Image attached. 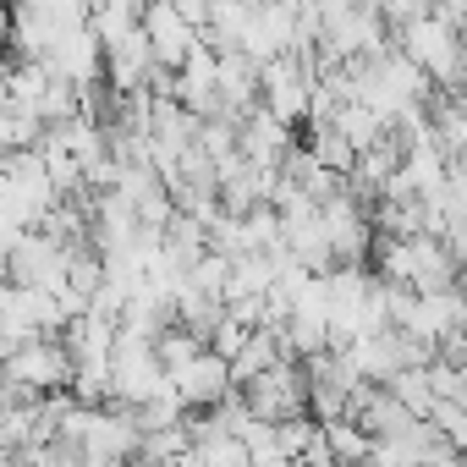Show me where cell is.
I'll return each instance as SVG.
<instances>
[{"label": "cell", "instance_id": "cell-22", "mask_svg": "<svg viewBox=\"0 0 467 467\" xmlns=\"http://www.w3.org/2000/svg\"><path fill=\"white\" fill-rule=\"evenodd\" d=\"M72 467H99V462H88V456H83V462H72Z\"/></svg>", "mask_w": 467, "mask_h": 467}, {"label": "cell", "instance_id": "cell-12", "mask_svg": "<svg viewBox=\"0 0 467 467\" xmlns=\"http://www.w3.org/2000/svg\"><path fill=\"white\" fill-rule=\"evenodd\" d=\"M88 28H94L99 50L110 56L116 45H127V39H138V34H143V6H132V0H105V6H94V12H88Z\"/></svg>", "mask_w": 467, "mask_h": 467}, {"label": "cell", "instance_id": "cell-16", "mask_svg": "<svg viewBox=\"0 0 467 467\" xmlns=\"http://www.w3.org/2000/svg\"><path fill=\"white\" fill-rule=\"evenodd\" d=\"M154 358H160L165 379H176L187 363H198V358H203V341H198V336H187L182 325H165V330H160V341H154Z\"/></svg>", "mask_w": 467, "mask_h": 467}, {"label": "cell", "instance_id": "cell-14", "mask_svg": "<svg viewBox=\"0 0 467 467\" xmlns=\"http://www.w3.org/2000/svg\"><path fill=\"white\" fill-rule=\"evenodd\" d=\"M45 143V121L34 110H17V105H0V160L6 154H28Z\"/></svg>", "mask_w": 467, "mask_h": 467}, {"label": "cell", "instance_id": "cell-7", "mask_svg": "<svg viewBox=\"0 0 467 467\" xmlns=\"http://www.w3.org/2000/svg\"><path fill=\"white\" fill-rule=\"evenodd\" d=\"M143 39H149L160 72H182L187 50L198 45V34L182 23V12L171 6V0H160V6H143Z\"/></svg>", "mask_w": 467, "mask_h": 467}, {"label": "cell", "instance_id": "cell-3", "mask_svg": "<svg viewBox=\"0 0 467 467\" xmlns=\"http://www.w3.org/2000/svg\"><path fill=\"white\" fill-rule=\"evenodd\" d=\"M243 401L254 418L265 423H292V418H308V374L303 363H275L270 374H259L254 385H243Z\"/></svg>", "mask_w": 467, "mask_h": 467}, {"label": "cell", "instance_id": "cell-13", "mask_svg": "<svg viewBox=\"0 0 467 467\" xmlns=\"http://www.w3.org/2000/svg\"><path fill=\"white\" fill-rule=\"evenodd\" d=\"M132 418H138V429H143V434H165V429H182V423H187V401H182V396H176V385L165 379L143 407H132Z\"/></svg>", "mask_w": 467, "mask_h": 467}, {"label": "cell", "instance_id": "cell-18", "mask_svg": "<svg viewBox=\"0 0 467 467\" xmlns=\"http://www.w3.org/2000/svg\"><path fill=\"white\" fill-rule=\"evenodd\" d=\"M385 390H390V396H396L412 418H423V423H429V412H434V385H429V368H401Z\"/></svg>", "mask_w": 467, "mask_h": 467}, {"label": "cell", "instance_id": "cell-15", "mask_svg": "<svg viewBox=\"0 0 467 467\" xmlns=\"http://www.w3.org/2000/svg\"><path fill=\"white\" fill-rule=\"evenodd\" d=\"M325 171H336V176H352V165H358V149L336 132V127H308V143H303Z\"/></svg>", "mask_w": 467, "mask_h": 467}, {"label": "cell", "instance_id": "cell-10", "mask_svg": "<svg viewBox=\"0 0 467 467\" xmlns=\"http://www.w3.org/2000/svg\"><path fill=\"white\" fill-rule=\"evenodd\" d=\"M281 265H286V254H281V259H265V254H243V259H231V270H225V303L270 297V286H275Z\"/></svg>", "mask_w": 467, "mask_h": 467}, {"label": "cell", "instance_id": "cell-8", "mask_svg": "<svg viewBox=\"0 0 467 467\" xmlns=\"http://www.w3.org/2000/svg\"><path fill=\"white\" fill-rule=\"evenodd\" d=\"M292 149H297L292 127H281L270 110H254V116L243 121V160H248V165H259V171H281V165L292 160Z\"/></svg>", "mask_w": 467, "mask_h": 467}, {"label": "cell", "instance_id": "cell-17", "mask_svg": "<svg viewBox=\"0 0 467 467\" xmlns=\"http://www.w3.org/2000/svg\"><path fill=\"white\" fill-rule=\"evenodd\" d=\"M325 451L336 456V467H368L374 440H368L352 418H341V423H330V429H325Z\"/></svg>", "mask_w": 467, "mask_h": 467}, {"label": "cell", "instance_id": "cell-6", "mask_svg": "<svg viewBox=\"0 0 467 467\" xmlns=\"http://www.w3.org/2000/svg\"><path fill=\"white\" fill-rule=\"evenodd\" d=\"M176 396L187 401V407H198V412H214L220 401H231L237 396V379H231V363L220 358V352H203L198 363H187L176 379Z\"/></svg>", "mask_w": 467, "mask_h": 467}, {"label": "cell", "instance_id": "cell-11", "mask_svg": "<svg viewBox=\"0 0 467 467\" xmlns=\"http://www.w3.org/2000/svg\"><path fill=\"white\" fill-rule=\"evenodd\" d=\"M187 434H192V456H198L203 467H254V451H248L237 434H220V429L209 423V412L192 418Z\"/></svg>", "mask_w": 467, "mask_h": 467}, {"label": "cell", "instance_id": "cell-4", "mask_svg": "<svg viewBox=\"0 0 467 467\" xmlns=\"http://www.w3.org/2000/svg\"><path fill=\"white\" fill-rule=\"evenodd\" d=\"M110 385H116V401H110V407H143V401L165 385V368H160L154 347H149V341H132V336H116Z\"/></svg>", "mask_w": 467, "mask_h": 467}, {"label": "cell", "instance_id": "cell-2", "mask_svg": "<svg viewBox=\"0 0 467 467\" xmlns=\"http://www.w3.org/2000/svg\"><path fill=\"white\" fill-rule=\"evenodd\" d=\"M314 61L308 56H275L265 67V94H259V110H270L281 127H297L308 121V99H314Z\"/></svg>", "mask_w": 467, "mask_h": 467}, {"label": "cell", "instance_id": "cell-21", "mask_svg": "<svg viewBox=\"0 0 467 467\" xmlns=\"http://www.w3.org/2000/svg\"><path fill=\"white\" fill-rule=\"evenodd\" d=\"M176 467H203V462H198V456H182V462H176Z\"/></svg>", "mask_w": 467, "mask_h": 467}, {"label": "cell", "instance_id": "cell-19", "mask_svg": "<svg viewBox=\"0 0 467 467\" xmlns=\"http://www.w3.org/2000/svg\"><path fill=\"white\" fill-rule=\"evenodd\" d=\"M176 12H182V23H187L192 34H209V6H203V0H182Z\"/></svg>", "mask_w": 467, "mask_h": 467}, {"label": "cell", "instance_id": "cell-9", "mask_svg": "<svg viewBox=\"0 0 467 467\" xmlns=\"http://www.w3.org/2000/svg\"><path fill=\"white\" fill-rule=\"evenodd\" d=\"M50 50H56L50 6H12V56L17 61H50Z\"/></svg>", "mask_w": 467, "mask_h": 467}, {"label": "cell", "instance_id": "cell-5", "mask_svg": "<svg viewBox=\"0 0 467 467\" xmlns=\"http://www.w3.org/2000/svg\"><path fill=\"white\" fill-rule=\"evenodd\" d=\"M45 67H50V78H56V83H72L78 94H83V88H94V83H105V50H99L94 28L56 39V50H50V61H45Z\"/></svg>", "mask_w": 467, "mask_h": 467}, {"label": "cell", "instance_id": "cell-20", "mask_svg": "<svg viewBox=\"0 0 467 467\" xmlns=\"http://www.w3.org/2000/svg\"><path fill=\"white\" fill-rule=\"evenodd\" d=\"M23 237H28V231H17L6 214H0V270H6V259L17 254V243H23Z\"/></svg>", "mask_w": 467, "mask_h": 467}, {"label": "cell", "instance_id": "cell-1", "mask_svg": "<svg viewBox=\"0 0 467 467\" xmlns=\"http://www.w3.org/2000/svg\"><path fill=\"white\" fill-rule=\"evenodd\" d=\"M396 50L434 83V88H445V94H462L467 88V50H462V39L429 12L423 23H412L407 34H396Z\"/></svg>", "mask_w": 467, "mask_h": 467}]
</instances>
